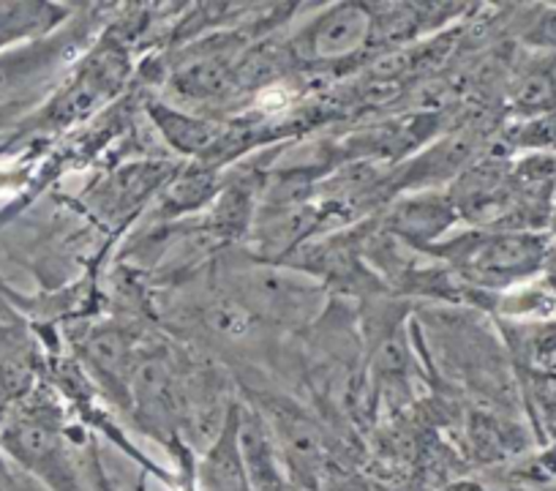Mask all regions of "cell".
Instances as JSON below:
<instances>
[{"mask_svg":"<svg viewBox=\"0 0 556 491\" xmlns=\"http://www.w3.org/2000/svg\"><path fill=\"white\" fill-rule=\"evenodd\" d=\"M543 396L548 402V407H556V352L551 355V361L545 363V377H543Z\"/></svg>","mask_w":556,"mask_h":491,"instance_id":"obj_10","label":"cell"},{"mask_svg":"<svg viewBox=\"0 0 556 491\" xmlns=\"http://www.w3.org/2000/svg\"><path fill=\"white\" fill-rule=\"evenodd\" d=\"M63 50L52 41L36 45L30 50L0 55V106L17 99L28 88H34L39 79L50 74V68L61 61Z\"/></svg>","mask_w":556,"mask_h":491,"instance_id":"obj_3","label":"cell"},{"mask_svg":"<svg viewBox=\"0 0 556 491\" xmlns=\"http://www.w3.org/2000/svg\"><path fill=\"white\" fill-rule=\"evenodd\" d=\"M556 99V85L548 74H534L523 83L521 93H518V104L521 110H538V106L551 104Z\"/></svg>","mask_w":556,"mask_h":491,"instance_id":"obj_8","label":"cell"},{"mask_svg":"<svg viewBox=\"0 0 556 491\" xmlns=\"http://www.w3.org/2000/svg\"><path fill=\"white\" fill-rule=\"evenodd\" d=\"M532 41H538V45H556V14H548L538 25V30L532 34Z\"/></svg>","mask_w":556,"mask_h":491,"instance_id":"obj_11","label":"cell"},{"mask_svg":"<svg viewBox=\"0 0 556 491\" xmlns=\"http://www.w3.org/2000/svg\"><path fill=\"white\" fill-rule=\"evenodd\" d=\"M156 121H159V126H162L164 137H167V140L184 153L202 151V148L213 140V135H216V131H213L207 123L194 121V117H189V115H178V112L159 110Z\"/></svg>","mask_w":556,"mask_h":491,"instance_id":"obj_6","label":"cell"},{"mask_svg":"<svg viewBox=\"0 0 556 491\" xmlns=\"http://www.w3.org/2000/svg\"><path fill=\"white\" fill-rule=\"evenodd\" d=\"M472 268L489 279H513L534 270L543 260V243L529 235H510V238H491L475 249Z\"/></svg>","mask_w":556,"mask_h":491,"instance_id":"obj_1","label":"cell"},{"mask_svg":"<svg viewBox=\"0 0 556 491\" xmlns=\"http://www.w3.org/2000/svg\"><path fill=\"white\" fill-rule=\"evenodd\" d=\"M55 23V12L45 3H0V50L45 34Z\"/></svg>","mask_w":556,"mask_h":491,"instance_id":"obj_5","label":"cell"},{"mask_svg":"<svg viewBox=\"0 0 556 491\" xmlns=\"http://www.w3.org/2000/svg\"><path fill=\"white\" fill-rule=\"evenodd\" d=\"M211 319V325L227 330V333H240V330H245V325H249V317H245V312L238 303H222V306L213 309Z\"/></svg>","mask_w":556,"mask_h":491,"instance_id":"obj_9","label":"cell"},{"mask_svg":"<svg viewBox=\"0 0 556 491\" xmlns=\"http://www.w3.org/2000/svg\"><path fill=\"white\" fill-rule=\"evenodd\" d=\"M123 77V63L115 55H99L85 66V72L79 74L77 83L63 93V99H58V117L68 121V117H79L85 112L93 110L101 99L112 93L117 88Z\"/></svg>","mask_w":556,"mask_h":491,"instance_id":"obj_2","label":"cell"},{"mask_svg":"<svg viewBox=\"0 0 556 491\" xmlns=\"http://www.w3.org/2000/svg\"><path fill=\"white\" fill-rule=\"evenodd\" d=\"M368 28H371V20L363 9L341 7L336 14H328L325 23H319L317 34H314V52L319 58L350 55L363 45Z\"/></svg>","mask_w":556,"mask_h":491,"instance_id":"obj_4","label":"cell"},{"mask_svg":"<svg viewBox=\"0 0 556 491\" xmlns=\"http://www.w3.org/2000/svg\"><path fill=\"white\" fill-rule=\"evenodd\" d=\"M178 88L186 96H194V99L218 96L227 88V72H224L222 63H197V66L178 74Z\"/></svg>","mask_w":556,"mask_h":491,"instance_id":"obj_7","label":"cell"}]
</instances>
